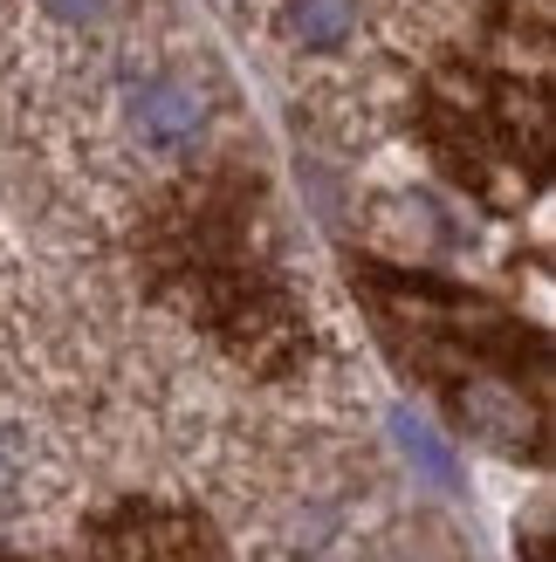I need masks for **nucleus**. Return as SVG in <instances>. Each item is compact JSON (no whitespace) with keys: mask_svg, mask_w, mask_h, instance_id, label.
I'll list each match as a JSON object with an SVG mask.
<instances>
[{"mask_svg":"<svg viewBox=\"0 0 556 562\" xmlns=\"http://www.w3.org/2000/svg\"><path fill=\"white\" fill-rule=\"evenodd\" d=\"M131 124H137L145 145L173 151V145H186V137L200 131V97H192L186 82H145V90L131 97Z\"/></svg>","mask_w":556,"mask_h":562,"instance_id":"1","label":"nucleus"},{"mask_svg":"<svg viewBox=\"0 0 556 562\" xmlns=\"http://www.w3.org/2000/svg\"><path fill=\"white\" fill-rule=\"evenodd\" d=\"M289 27H296L302 48H337L351 27H357V0H296Z\"/></svg>","mask_w":556,"mask_h":562,"instance_id":"3","label":"nucleus"},{"mask_svg":"<svg viewBox=\"0 0 556 562\" xmlns=\"http://www.w3.org/2000/svg\"><path fill=\"white\" fill-rule=\"evenodd\" d=\"M392 439H399V453H405L412 467H420V473H426V481H433V487H460V467H454V446H447V439H440V432L426 426V418H412V412H392Z\"/></svg>","mask_w":556,"mask_h":562,"instance_id":"2","label":"nucleus"},{"mask_svg":"<svg viewBox=\"0 0 556 562\" xmlns=\"http://www.w3.org/2000/svg\"><path fill=\"white\" fill-rule=\"evenodd\" d=\"M42 8H48V14H63V21H97L110 0H42Z\"/></svg>","mask_w":556,"mask_h":562,"instance_id":"4","label":"nucleus"},{"mask_svg":"<svg viewBox=\"0 0 556 562\" xmlns=\"http://www.w3.org/2000/svg\"><path fill=\"white\" fill-rule=\"evenodd\" d=\"M0 487H8V453H0Z\"/></svg>","mask_w":556,"mask_h":562,"instance_id":"5","label":"nucleus"}]
</instances>
